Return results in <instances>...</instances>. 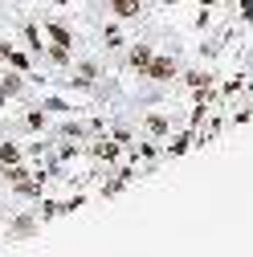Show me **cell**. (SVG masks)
<instances>
[{
  "mask_svg": "<svg viewBox=\"0 0 253 257\" xmlns=\"http://www.w3.org/2000/svg\"><path fill=\"white\" fill-rule=\"evenodd\" d=\"M0 164H21V151H17V143H0Z\"/></svg>",
  "mask_w": 253,
  "mask_h": 257,
  "instance_id": "cell-5",
  "label": "cell"
},
{
  "mask_svg": "<svg viewBox=\"0 0 253 257\" xmlns=\"http://www.w3.org/2000/svg\"><path fill=\"white\" fill-rule=\"evenodd\" d=\"M5 61H9L13 70H29V66H33V57H29V53H13V49H9V57H5Z\"/></svg>",
  "mask_w": 253,
  "mask_h": 257,
  "instance_id": "cell-6",
  "label": "cell"
},
{
  "mask_svg": "<svg viewBox=\"0 0 253 257\" xmlns=\"http://www.w3.org/2000/svg\"><path fill=\"white\" fill-rule=\"evenodd\" d=\"M37 224H33V216H17V224H13V233H33Z\"/></svg>",
  "mask_w": 253,
  "mask_h": 257,
  "instance_id": "cell-9",
  "label": "cell"
},
{
  "mask_svg": "<svg viewBox=\"0 0 253 257\" xmlns=\"http://www.w3.org/2000/svg\"><path fill=\"white\" fill-rule=\"evenodd\" d=\"M147 61H151V49H147V45H135V49H131V66H135V70H147Z\"/></svg>",
  "mask_w": 253,
  "mask_h": 257,
  "instance_id": "cell-3",
  "label": "cell"
},
{
  "mask_svg": "<svg viewBox=\"0 0 253 257\" xmlns=\"http://www.w3.org/2000/svg\"><path fill=\"white\" fill-rule=\"evenodd\" d=\"M66 57H70L66 45H53V49H49V61H53V66H66Z\"/></svg>",
  "mask_w": 253,
  "mask_h": 257,
  "instance_id": "cell-10",
  "label": "cell"
},
{
  "mask_svg": "<svg viewBox=\"0 0 253 257\" xmlns=\"http://www.w3.org/2000/svg\"><path fill=\"white\" fill-rule=\"evenodd\" d=\"M147 122H151V135H164V131H168V118H160V114L147 118Z\"/></svg>",
  "mask_w": 253,
  "mask_h": 257,
  "instance_id": "cell-11",
  "label": "cell"
},
{
  "mask_svg": "<svg viewBox=\"0 0 253 257\" xmlns=\"http://www.w3.org/2000/svg\"><path fill=\"white\" fill-rule=\"evenodd\" d=\"M0 94H5V98L21 94V74H5V78H0Z\"/></svg>",
  "mask_w": 253,
  "mask_h": 257,
  "instance_id": "cell-2",
  "label": "cell"
},
{
  "mask_svg": "<svg viewBox=\"0 0 253 257\" xmlns=\"http://www.w3.org/2000/svg\"><path fill=\"white\" fill-rule=\"evenodd\" d=\"M49 37H53L57 45H66V49H70V29H66V25H49Z\"/></svg>",
  "mask_w": 253,
  "mask_h": 257,
  "instance_id": "cell-7",
  "label": "cell"
},
{
  "mask_svg": "<svg viewBox=\"0 0 253 257\" xmlns=\"http://www.w3.org/2000/svg\"><path fill=\"white\" fill-rule=\"evenodd\" d=\"M94 155H98L102 164H114V159H118V147H114V143H102V147L94 151Z\"/></svg>",
  "mask_w": 253,
  "mask_h": 257,
  "instance_id": "cell-8",
  "label": "cell"
},
{
  "mask_svg": "<svg viewBox=\"0 0 253 257\" xmlns=\"http://www.w3.org/2000/svg\"><path fill=\"white\" fill-rule=\"evenodd\" d=\"M110 9H114L118 17H135V13H139V0H110Z\"/></svg>",
  "mask_w": 253,
  "mask_h": 257,
  "instance_id": "cell-4",
  "label": "cell"
},
{
  "mask_svg": "<svg viewBox=\"0 0 253 257\" xmlns=\"http://www.w3.org/2000/svg\"><path fill=\"white\" fill-rule=\"evenodd\" d=\"M147 74H151V78H172V74H176V61H172V57H151V61H147Z\"/></svg>",
  "mask_w": 253,
  "mask_h": 257,
  "instance_id": "cell-1",
  "label": "cell"
}]
</instances>
